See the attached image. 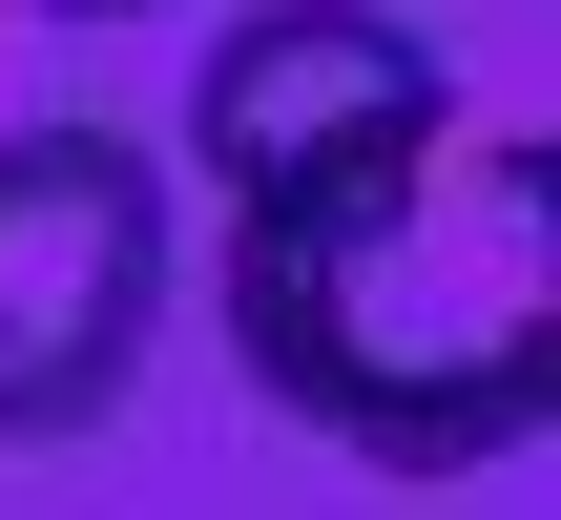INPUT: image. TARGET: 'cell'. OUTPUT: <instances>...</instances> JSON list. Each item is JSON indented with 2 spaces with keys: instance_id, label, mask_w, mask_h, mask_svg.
<instances>
[{
  "instance_id": "cell-1",
  "label": "cell",
  "mask_w": 561,
  "mask_h": 520,
  "mask_svg": "<svg viewBox=\"0 0 561 520\" xmlns=\"http://www.w3.org/2000/svg\"><path fill=\"white\" fill-rule=\"evenodd\" d=\"M229 354L271 417H312L333 459L375 479H479L541 438L561 375V167L520 104H437L416 146L291 188V208H229V271H208Z\"/></svg>"
},
{
  "instance_id": "cell-3",
  "label": "cell",
  "mask_w": 561,
  "mask_h": 520,
  "mask_svg": "<svg viewBox=\"0 0 561 520\" xmlns=\"http://www.w3.org/2000/svg\"><path fill=\"white\" fill-rule=\"evenodd\" d=\"M437 104H458V63L396 0H250L208 42V83H187V167H208V208H291V188L416 146Z\"/></svg>"
},
{
  "instance_id": "cell-4",
  "label": "cell",
  "mask_w": 561,
  "mask_h": 520,
  "mask_svg": "<svg viewBox=\"0 0 561 520\" xmlns=\"http://www.w3.org/2000/svg\"><path fill=\"white\" fill-rule=\"evenodd\" d=\"M0 21H146V0H0Z\"/></svg>"
},
{
  "instance_id": "cell-2",
  "label": "cell",
  "mask_w": 561,
  "mask_h": 520,
  "mask_svg": "<svg viewBox=\"0 0 561 520\" xmlns=\"http://www.w3.org/2000/svg\"><path fill=\"white\" fill-rule=\"evenodd\" d=\"M167 334V167L125 125H0V438H104Z\"/></svg>"
}]
</instances>
